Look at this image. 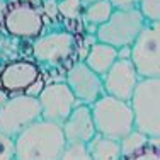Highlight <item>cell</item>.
Segmentation results:
<instances>
[{
	"label": "cell",
	"mask_w": 160,
	"mask_h": 160,
	"mask_svg": "<svg viewBox=\"0 0 160 160\" xmlns=\"http://www.w3.org/2000/svg\"><path fill=\"white\" fill-rule=\"evenodd\" d=\"M129 104L135 114V129L160 140V78L140 80Z\"/></svg>",
	"instance_id": "4"
},
{
	"label": "cell",
	"mask_w": 160,
	"mask_h": 160,
	"mask_svg": "<svg viewBox=\"0 0 160 160\" xmlns=\"http://www.w3.org/2000/svg\"><path fill=\"white\" fill-rule=\"evenodd\" d=\"M92 160H121V145L116 140L96 135V138L87 143Z\"/></svg>",
	"instance_id": "16"
},
{
	"label": "cell",
	"mask_w": 160,
	"mask_h": 160,
	"mask_svg": "<svg viewBox=\"0 0 160 160\" xmlns=\"http://www.w3.org/2000/svg\"><path fill=\"white\" fill-rule=\"evenodd\" d=\"M147 26V19L140 9H114L112 16L96 29V41L116 49L131 46Z\"/></svg>",
	"instance_id": "6"
},
{
	"label": "cell",
	"mask_w": 160,
	"mask_h": 160,
	"mask_svg": "<svg viewBox=\"0 0 160 160\" xmlns=\"http://www.w3.org/2000/svg\"><path fill=\"white\" fill-rule=\"evenodd\" d=\"M43 67L34 60L17 58L0 65V89L9 96H36L43 90Z\"/></svg>",
	"instance_id": "5"
},
{
	"label": "cell",
	"mask_w": 160,
	"mask_h": 160,
	"mask_svg": "<svg viewBox=\"0 0 160 160\" xmlns=\"http://www.w3.org/2000/svg\"><path fill=\"white\" fill-rule=\"evenodd\" d=\"M131 62L142 78H160V22H147L131 44Z\"/></svg>",
	"instance_id": "9"
},
{
	"label": "cell",
	"mask_w": 160,
	"mask_h": 160,
	"mask_svg": "<svg viewBox=\"0 0 160 160\" xmlns=\"http://www.w3.org/2000/svg\"><path fill=\"white\" fill-rule=\"evenodd\" d=\"M138 9L147 22H160V0H142Z\"/></svg>",
	"instance_id": "21"
},
{
	"label": "cell",
	"mask_w": 160,
	"mask_h": 160,
	"mask_svg": "<svg viewBox=\"0 0 160 160\" xmlns=\"http://www.w3.org/2000/svg\"><path fill=\"white\" fill-rule=\"evenodd\" d=\"M38 101L41 106V119L51 121L60 126L67 121L78 102L65 82H53L44 85L38 94Z\"/></svg>",
	"instance_id": "10"
},
{
	"label": "cell",
	"mask_w": 160,
	"mask_h": 160,
	"mask_svg": "<svg viewBox=\"0 0 160 160\" xmlns=\"http://www.w3.org/2000/svg\"><path fill=\"white\" fill-rule=\"evenodd\" d=\"M142 0H111L114 9H138Z\"/></svg>",
	"instance_id": "24"
},
{
	"label": "cell",
	"mask_w": 160,
	"mask_h": 160,
	"mask_svg": "<svg viewBox=\"0 0 160 160\" xmlns=\"http://www.w3.org/2000/svg\"><path fill=\"white\" fill-rule=\"evenodd\" d=\"M62 129L67 138V143H90L97 135L90 106L77 102L67 121L62 124Z\"/></svg>",
	"instance_id": "13"
},
{
	"label": "cell",
	"mask_w": 160,
	"mask_h": 160,
	"mask_svg": "<svg viewBox=\"0 0 160 160\" xmlns=\"http://www.w3.org/2000/svg\"><path fill=\"white\" fill-rule=\"evenodd\" d=\"M116 60H118V49L116 48L109 46L106 43H101V41H94L90 44L83 62H85V65L92 72H96L97 75L104 77Z\"/></svg>",
	"instance_id": "14"
},
{
	"label": "cell",
	"mask_w": 160,
	"mask_h": 160,
	"mask_svg": "<svg viewBox=\"0 0 160 160\" xmlns=\"http://www.w3.org/2000/svg\"><path fill=\"white\" fill-rule=\"evenodd\" d=\"M0 2H2V0H0Z\"/></svg>",
	"instance_id": "28"
},
{
	"label": "cell",
	"mask_w": 160,
	"mask_h": 160,
	"mask_svg": "<svg viewBox=\"0 0 160 160\" xmlns=\"http://www.w3.org/2000/svg\"><path fill=\"white\" fill-rule=\"evenodd\" d=\"M124 160H160V140L150 138L145 147Z\"/></svg>",
	"instance_id": "19"
},
{
	"label": "cell",
	"mask_w": 160,
	"mask_h": 160,
	"mask_svg": "<svg viewBox=\"0 0 160 160\" xmlns=\"http://www.w3.org/2000/svg\"><path fill=\"white\" fill-rule=\"evenodd\" d=\"M9 97H10V96L5 92V90H2V89H0V109H2L3 106H5V102L9 101Z\"/></svg>",
	"instance_id": "25"
},
{
	"label": "cell",
	"mask_w": 160,
	"mask_h": 160,
	"mask_svg": "<svg viewBox=\"0 0 160 160\" xmlns=\"http://www.w3.org/2000/svg\"><path fill=\"white\" fill-rule=\"evenodd\" d=\"M140 80L142 77L138 75L131 60L118 58L108 70V73L102 77V83H104V92L108 96L129 102Z\"/></svg>",
	"instance_id": "12"
},
{
	"label": "cell",
	"mask_w": 160,
	"mask_h": 160,
	"mask_svg": "<svg viewBox=\"0 0 160 160\" xmlns=\"http://www.w3.org/2000/svg\"><path fill=\"white\" fill-rule=\"evenodd\" d=\"M90 109L97 135L121 142L124 136L135 131V114L129 102L104 94L90 106Z\"/></svg>",
	"instance_id": "3"
},
{
	"label": "cell",
	"mask_w": 160,
	"mask_h": 160,
	"mask_svg": "<svg viewBox=\"0 0 160 160\" xmlns=\"http://www.w3.org/2000/svg\"><path fill=\"white\" fill-rule=\"evenodd\" d=\"M41 119V106L36 96H10L0 109V133L16 140L26 128Z\"/></svg>",
	"instance_id": "8"
},
{
	"label": "cell",
	"mask_w": 160,
	"mask_h": 160,
	"mask_svg": "<svg viewBox=\"0 0 160 160\" xmlns=\"http://www.w3.org/2000/svg\"><path fill=\"white\" fill-rule=\"evenodd\" d=\"M60 160H92L89 153V148L83 143H67L63 155Z\"/></svg>",
	"instance_id": "20"
},
{
	"label": "cell",
	"mask_w": 160,
	"mask_h": 160,
	"mask_svg": "<svg viewBox=\"0 0 160 160\" xmlns=\"http://www.w3.org/2000/svg\"><path fill=\"white\" fill-rule=\"evenodd\" d=\"M83 3H92V2H97V0H82Z\"/></svg>",
	"instance_id": "27"
},
{
	"label": "cell",
	"mask_w": 160,
	"mask_h": 160,
	"mask_svg": "<svg viewBox=\"0 0 160 160\" xmlns=\"http://www.w3.org/2000/svg\"><path fill=\"white\" fill-rule=\"evenodd\" d=\"M16 160H60L67 138L60 124L39 119L14 140Z\"/></svg>",
	"instance_id": "1"
},
{
	"label": "cell",
	"mask_w": 160,
	"mask_h": 160,
	"mask_svg": "<svg viewBox=\"0 0 160 160\" xmlns=\"http://www.w3.org/2000/svg\"><path fill=\"white\" fill-rule=\"evenodd\" d=\"M77 39L67 29H51L44 31L32 41V58L36 63H39L46 70L63 67L70 62V58L75 53Z\"/></svg>",
	"instance_id": "7"
},
{
	"label": "cell",
	"mask_w": 160,
	"mask_h": 160,
	"mask_svg": "<svg viewBox=\"0 0 160 160\" xmlns=\"http://www.w3.org/2000/svg\"><path fill=\"white\" fill-rule=\"evenodd\" d=\"M85 3L82 0H58V12L60 17H63L65 21H77L78 17H82Z\"/></svg>",
	"instance_id": "18"
},
{
	"label": "cell",
	"mask_w": 160,
	"mask_h": 160,
	"mask_svg": "<svg viewBox=\"0 0 160 160\" xmlns=\"http://www.w3.org/2000/svg\"><path fill=\"white\" fill-rule=\"evenodd\" d=\"M0 160H16V143L14 138L0 133Z\"/></svg>",
	"instance_id": "22"
},
{
	"label": "cell",
	"mask_w": 160,
	"mask_h": 160,
	"mask_svg": "<svg viewBox=\"0 0 160 160\" xmlns=\"http://www.w3.org/2000/svg\"><path fill=\"white\" fill-rule=\"evenodd\" d=\"M0 28L12 39L36 41L46 31V16L41 5L24 0H2Z\"/></svg>",
	"instance_id": "2"
},
{
	"label": "cell",
	"mask_w": 160,
	"mask_h": 160,
	"mask_svg": "<svg viewBox=\"0 0 160 160\" xmlns=\"http://www.w3.org/2000/svg\"><path fill=\"white\" fill-rule=\"evenodd\" d=\"M114 12V5L111 3V0H97L92 3H85L82 19L85 22V26L94 28V32L99 26H102L104 22H108V19L112 16Z\"/></svg>",
	"instance_id": "15"
},
{
	"label": "cell",
	"mask_w": 160,
	"mask_h": 160,
	"mask_svg": "<svg viewBox=\"0 0 160 160\" xmlns=\"http://www.w3.org/2000/svg\"><path fill=\"white\" fill-rule=\"evenodd\" d=\"M24 2H29V3H34V5H41L44 0H24Z\"/></svg>",
	"instance_id": "26"
},
{
	"label": "cell",
	"mask_w": 160,
	"mask_h": 160,
	"mask_svg": "<svg viewBox=\"0 0 160 160\" xmlns=\"http://www.w3.org/2000/svg\"><path fill=\"white\" fill-rule=\"evenodd\" d=\"M41 9H43L44 16L46 19H51V21H56L60 17V12H58V0H44L41 3Z\"/></svg>",
	"instance_id": "23"
},
{
	"label": "cell",
	"mask_w": 160,
	"mask_h": 160,
	"mask_svg": "<svg viewBox=\"0 0 160 160\" xmlns=\"http://www.w3.org/2000/svg\"><path fill=\"white\" fill-rule=\"evenodd\" d=\"M65 83L70 87L77 101L82 104L92 106L106 94L102 77L90 70L85 62H75L72 63V67H68L67 75H65Z\"/></svg>",
	"instance_id": "11"
},
{
	"label": "cell",
	"mask_w": 160,
	"mask_h": 160,
	"mask_svg": "<svg viewBox=\"0 0 160 160\" xmlns=\"http://www.w3.org/2000/svg\"><path fill=\"white\" fill-rule=\"evenodd\" d=\"M148 140L150 138H148L147 135H143L142 131H138V129H135V131H131L128 136H124L119 142V145H121V160L131 157L135 152H138L140 148L148 143Z\"/></svg>",
	"instance_id": "17"
}]
</instances>
